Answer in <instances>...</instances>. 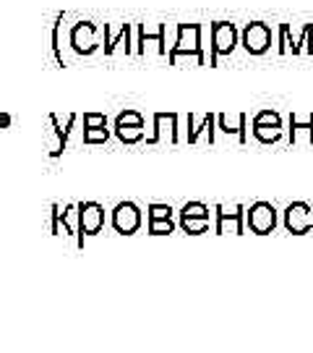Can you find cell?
<instances>
[{
  "label": "cell",
  "instance_id": "obj_1",
  "mask_svg": "<svg viewBox=\"0 0 313 353\" xmlns=\"http://www.w3.org/2000/svg\"><path fill=\"white\" fill-rule=\"evenodd\" d=\"M201 32H204V26L201 24H180L177 26V39H175V45L170 48V63L175 65L180 55H193L201 65L206 63L204 48H201Z\"/></svg>",
  "mask_w": 313,
  "mask_h": 353
},
{
  "label": "cell",
  "instance_id": "obj_2",
  "mask_svg": "<svg viewBox=\"0 0 313 353\" xmlns=\"http://www.w3.org/2000/svg\"><path fill=\"white\" fill-rule=\"evenodd\" d=\"M209 34H212V58H209V65H217L219 58L233 55V50L238 48L240 34H238V26L230 24V21H214Z\"/></svg>",
  "mask_w": 313,
  "mask_h": 353
},
{
  "label": "cell",
  "instance_id": "obj_3",
  "mask_svg": "<svg viewBox=\"0 0 313 353\" xmlns=\"http://www.w3.org/2000/svg\"><path fill=\"white\" fill-rule=\"evenodd\" d=\"M277 223H279V212H277V207L272 202H253L246 210V225L256 236L274 233Z\"/></svg>",
  "mask_w": 313,
  "mask_h": 353
},
{
  "label": "cell",
  "instance_id": "obj_4",
  "mask_svg": "<svg viewBox=\"0 0 313 353\" xmlns=\"http://www.w3.org/2000/svg\"><path fill=\"white\" fill-rule=\"evenodd\" d=\"M250 131L256 141L261 144H277L282 139V131H285V123H282V115L277 110H259L250 121Z\"/></svg>",
  "mask_w": 313,
  "mask_h": 353
},
{
  "label": "cell",
  "instance_id": "obj_5",
  "mask_svg": "<svg viewBox=\"0 0 313 353\" xmlns=\"http://www.w3.org/2000/svg\"><path fill=\"white\" fill-rule=\"evenodd\" d=\"M180 228L188 236H204L212 225V210L204 202H186L180 207Z\"/></svg>",
  "mask_w": 313,
  "mask_h": 353
},
{
  "label": "cell",
  "instance_id": "obj_6",
  "mask_svg": "<svg viewBox=\"0 0 313 353\" xmlns=\"http://www.w3.org/2000/svg\"><path fill=\"white\" fill-rule=\"evenodd\" d=\"M240 45L248 55H263L272 50V26L263 21H250L240 32Z\"/></svg>",
  "mask_w": 313,
  "mask_h": 353
},
{
  "label": "cell",
  "instance_id": "obj_7",
  "mask_svg": "<svg viewBox=\"0 0 313 353\" xmlns=\"http://www.w3.org/2000/svg\"><path fill=\"white\" fill-rule=\"evenodd\" d=\"M76 217H78V236L84 243V236H97L105 228V207L100 202H81L76 204Z\"/></svg>",
  "mask_w": 313,
  "mask_h": 353
},
{
  "label": "cell",
  "instance_id": "obj_8",
  "mask_svg": "<svg viewBox=\"0 0 313 353\" xmlns=\"http://www.w3.org/2000/svg\"><path fill=\"white\" fill-rule=\"evenodd\" d=\"M282 214V223L292 236H305L313 230V207L308 202H290Z\"/></svg>",
  "mask_w": 313,
  "mask_h": 353
},
{
  "label": "cell",
  "instance_id": "obj_9",
  "mask_svg": "<svg viewBox=\"0 0 313 353\" xmlns=\"http://www.w3.org/2000/svg\"><path fill=\"white\" fill-rule=\"evenodd\" d=\"M110 223H113L115 233H120V236H133V233H138L141 223H144V214L138 210V204L120 202V204H115L113 214H110Z\"/></svg>",
  "mask_w": 313,
  "mask_h": 353
},
{
  "label": "cell",
  "instance_id": "obj_10",
  "mask_svg": "<svg viewBox=\"0 0 313 353\" xmlns=\"http://www.w3.org/2000/svg\"><path fill=\"white\" fill-rule=\"evenodd\" d=\"M313 24H305L303 26L301 34H290V24H282L279 26V55H301V52H313Z\"/></svg>",
  "mask_w": 313,
  "mask_h": 353
},
{
  "label": "cell",
  "instance_id": "obj_11",
  "mask_svg": "<svg viewBox=\"0 0 313 353\" xmlns=\"http://www.w3.org/2000/svg\"><path fill=\"white\" fill-rule=\"evenodd\" d=\"M214 214H217V236H225V233H235V236H243L246 230V207L243 204H235L233 210H227L222 204L214 207Z\"/></svg>",
  "mask_w": 313,
  "mask_h": 353
},
{
  "label": "cell",
  "instance_id": "obj_12",
  "mask_svg": "<svg viewBox=\"0 0 313 353\" xmlns=\"http://www.w3.org/2000/svg\"><path fill=\"white\" fill-rule=\"evenodd\" d=\"M144 115L138 110H123L115 118V134L123 144H136L144 139Z\"/></svg>",
  "mask_w": 313,
  "mask_h": 353
},
{
  "label": "cell",
  "instance_id": "obj_13",
  "mask_svg": "<svg viewBox=\"0 0 313 353\" xmlns=\"http://www.w3.org/2000/svg\"><path fill=\"white\" fill-rule=\"evenodd\" d=\"M147 228H149V236H170L175 230L173 207L170 204H149V210H147Z\"/></svg>",
  "mask_w": 313,
  "mask_h": 353
},
{
  "label": "cell",
  "instance_id": "obj_14",
  "mask_svg": "<svg viewBox=\"0 0 313 353\" xmlns=\"http://www.w3.org/2000/svg\"><path fill=\"white\" fill-rule=\"evenodd\" d=\"M100 32L91 21H78V24L71 29V48H74L78 55H91V52L100 48Z\"/></svg>",
  "mask_w": 313,
  "mask_h": 353
},
{
  "label": "cell",
  "instance_id": "obj_15",
  "mask_svg": "<svg viewBox=\"0 0 313 353\" xmlns=\"http://www.w3.org/2000/svg\"><path fill=\"white\" fill-rule=\"evenodd\" d=\"M110 137L107 131V118L102 113L84 115V144H105Z\"/></svg>",
  "mask_w": 313,
  "mask_h": 353
},
{
  "label": "cell",
  "instance_id": "obj_16",
  "mask_svg": "<svg viewBox=\"0 0 313 353\" xmlns=\"http://www.w3.org/2000/svg\"><path fill=\"white\" fill-rule=\"evenodd\" d=\"M301 134H305L308 144H313V113L305 121H301V115L295 113L290 115V144H298Z\"/></svg>",
  "mask_w": 313,
  "mask_h": 353
},
{
  "label": "cell",
  "instance_id": "obj_17",
  "mask_svg": "<svg viewBox=\"0 0 313 353\" xmlns=\"http://www.w3.org/2000/svg\"><path fill=\"white\" fill-rule=\"evenodd\" d=\"M217 121H219V128H222L225 134H235L240 144H246V141H248V137H246V123H248V115H246V113H238L235 123H230V121H227V115H217Z\"/></svg>",
  "mask_w": 313,
  "mask_h": 353
},
{
  "label": "cell",
  "instance_id": "obj_18",
  "mask_svg": "<svg viewBox=\"0 0 313 353\" xmlns=\"http://www.w3.org/2000/svg\"><path fill=\"white\" fill-rule=\"evenodd\" d=\"M128 34H131V24H120L118 26V32L113 34V29H110V24H105V55H113L115 48L123 42V39H128Z\"/></svg>",
  "mask_w": 313,
  "mask_h": 353
},
{
  "label": "cell",
  "instance_id": "obj_19",
  "mask_svg": "<svg viewBox=\"0 0 313 353\" xmlns=\"http://www.w3.org/2000/svg\"><path fill=\"white\" fill-rule=\"evenodd\" d=\"M214 121H217L214 115H204L201 126H199V128H193V131L188 134V141H191V144H196V141H199V134H201V131H209V134H214V131H212V128H214Z\"/></svg>",
  "mask_w": 313,
  "mask_h": 353
}]
</instances>
